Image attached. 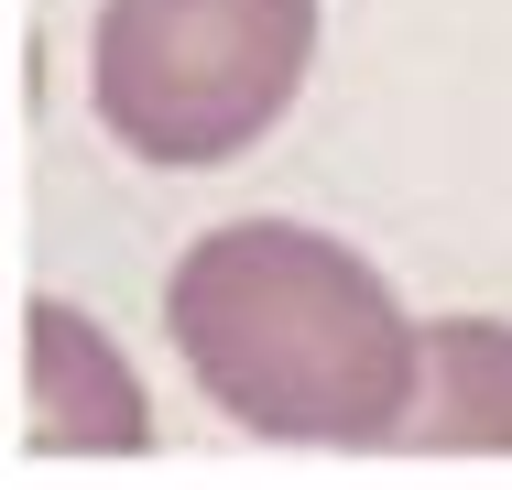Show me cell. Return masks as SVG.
<instances>
[{
  "label": "cell",
  "instance_id": "cell-3",
  "mask_svg": "<svg viewBox=\"0 0 512 490\" xmlns=\"http://www.w3.org/2000/svg\"><path fill=\"white\" fill-rule=\"evenodd\" d=\"M22 360H33V447L44 458H142L153 447V403L131 382V360H120V338L88 327L77 305H33L22 316Z\"/></svg>",
  "mask_w": 512,
  "mask_h": 490
},
{
  "label": "cell",
  "instance_id": "cell-2",
  "mask_svg": "<svg viewBox=\"0 0 512 490\" xmlns=\"http://www.w3.org/2000/svg\"><path fill=\"white\" fill-rule=\"evenodd\" d=\"M316 55V0H99L88 88L120 153L142 164H229L251 153Z\"/></svg>",
  "mask_w": 512,
  "mask_h": 490
},
{
  "label": "cell",
  "instance_id": "cell-4",
  "mask_svg": "<svg viewBox=\"0 0 512 490\" xmlns=\"http://www.w3.org/2000/svg\"><path fill=\"white\" fill-rule=\"evenodd\" d=\"M393 447L436 458H512V327L491 316H447L414 338V403Z\"/></svg>",
  "mask_w": 512,
  "mask_h": 490
},
{
  "label": "cell",
  "instance_id": "cell-1",
  "mask_svg": "<svg viewBox=\"0 0 512 490\" xmlns=\"http://www.w3.org/2000/svg\"><path fill=\"white\" fill-rule=\"evenodd\" d=\"M164 327L207 403L273 447H393L414 403V316L393 284L295 218H229L164 284Z\"/></svg>",
  "mask_w": 512,
  "mask_h": 490
}]
</instances>
